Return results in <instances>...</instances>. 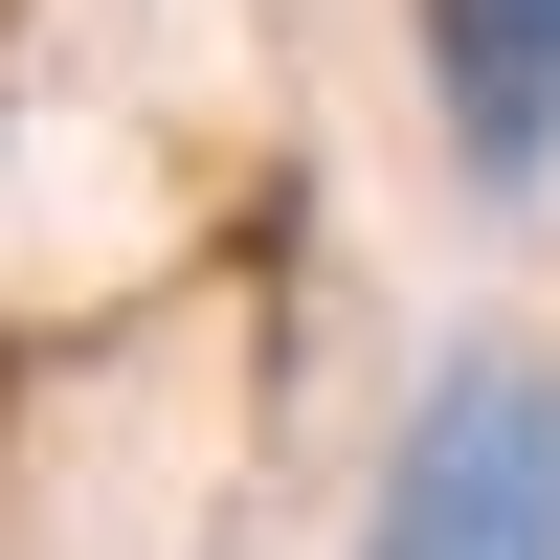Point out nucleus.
<instances>
[{
	"label": "nucleus",
	"instance_id": "obj_1",
	"mask_svg": "<svg viewBox=\"0 0 560 560\" xmlns=\"http://www.w3.org/2000/svg\"><path fill=\"white\" fill-rule=\"evenodd\" d=\"M359 560H560V382L538 359H448L427 427H404Z\"/></svg>",
	"mask_w": 560,
	"mask_h": 560
},
{
	"label": "nucleus",
	"instance_id": "obj_2",
	"mask_svg": "<svg viewBox=\"0 0 560 560\" xmlns=\"http://www.w3.org/2000/svg\"><path fill=\"white\" fill-rule=\"evenodd\" d=\"M427 90H448L471 179H538L560 158V0H427Z\"/></svg>",
	"mask_w": 560,
	"mask_h": 560
}]
</instances>
